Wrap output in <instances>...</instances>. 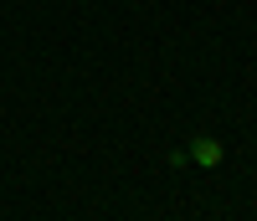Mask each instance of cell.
I'll return each instance as SVG.
<instances>
[{
  "label": "cell",
  "mask_w": 257,
  "mask_h": 221,
  "mask_svg": "<svg viewBox=\"0 0 257 221\" xmlns=\"http://www.w3.org/2000/svg\"><path fill=\"white\" fill-rule=\"evenodd\" d=\"M190 160H196V165H206V170H211V165H221V144L201 134L196 144H190Z\"/></svg>",
  "instance_id": "obj_1"
}]
</instances>
